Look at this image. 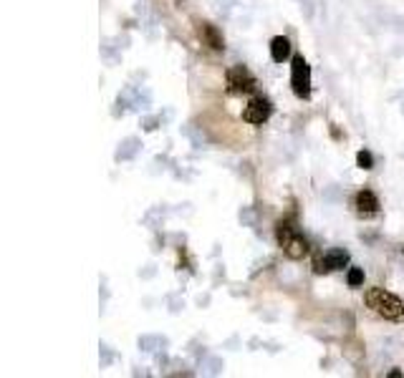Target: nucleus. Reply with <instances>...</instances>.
<instances>
[{
	"label": "nucleus",
	"instance_id": "1",
	"mask_svg": "<svg viewBox=\"0 0 404 378\" xmlns=\"http://www.w3.org/2000/svg\"><path fill=\"white\" fill-rule=\"evenodd\" d=\"M367 306L374 310L376 315H382L387 320H402L404 318V303L392 295L384 288H369L367 290Z\"/></svg>",
	"mask_w": 404,
	"mask_h": 378
},
{
	"label": "nucleus",
	"instance_id": "2",
	"mask_svg": "<svg viewBox=\"0 0 404 378\" xmlns=\"http://www.w3.org/2000/svg\"><path fill=\"white\" fill-rule=\"evenodd\" d=\"M278 242H280V248H283V252H286L288 257H294V260H298V257H303V255L309 252L306 237H303L291 222H278Z\"/></svg>",
	"mask_w": 404,
	"mask_h": 378
},
{
	"label": "nucleus",
	"instance_id": "3",
	"mask_svg": "<svg viewBox=\"0 0 404 378\" xmlns=\"http://www.w3.org/2000/svg\"><path fill=\"white\" fill-rule=\"evenodd\" d=\"M291 86H294V94L298 99L311 96V66L301 56L294 59V66H291Z\"/></svg>",
	"mask_w": 404,
	"mask_h": 378
},
{
	"label": "nucleus",
	"instance_id": "4",
	"mask_svg": "<svg viewBox=\"0 0 404 378\" xmlns=\"http://www.w3.org/2000/svg\"><path fill=\"white\" fill-rule=\"evenodd\" d=\"M228 86L233 94H248L256 88V79L245 66H233L228 71Z\"/></svg>",
	"mask_w": 404,
	"mask_h": 378
},
{
	"label": "nucleus",
	"instance_id": "5",
	"mask_svg": "<svg viewBox=\"0 0 404 378\" xmlns=\"http://www.w3.org/2000/svg\"><path fill=\"white\" fill-rule=\"evenodd\" d=\"M349 262V255L344 250H331L326 255H318L316 260H314V270H316L318 275L323 272H334V270H341Z\"/></svg>",
	"mask_w": 404,
	"mask_h": 378
},
{
	"label": "nucleus",
	"instance_id": "6",
	"mask_svg": "<svg viewBox=\"0 0 404 378\" xmlns=\"http://www.w3.org/2000/svg\"><path fill=\"white\" fill-rule=\"evenodd\" d=\"M268 117H271V103L265 99H253L242 111V119L248 124H263V121H268Z\"/></svg>",
	"mask_w": 404,
	"mask_h": 378
},
{
	"label": "nucleus",
	"instance_id": "7",
	"mask_svg": "<svg viewBox=\"0 0 404 378\" xmlns=\"http://www.w3.org/2000/svg\"><path fill=\"white\" fill-rule=\"evenodd\" d=\"M354 207H356V212H359V215H364V217H372V215H376V212H379V199H376L374 192L364 189V192H359V195L354 197Z\"/></svg>",
	"mask_w": 404,
	"mask_h": 378
},
{
	"label": "nucleus",
	"instance_id": "8",
	"mask_svg": "<svg viewBox=\"0 0 404 378\" xmlns=\"http://www.w3.org/2000/svg\"><path fill=\"white\" fill-rule=\"evenodd\" d=\"M288 56H291V43H288V38L276 36L271 41V59L276 61V63H283Z\"/></svg>",
	"mask_w": 404,
	"mask_h": 378
},
{
	"label": "nucleus",
	"instance_id": "9",
	"mask_svg": "<svg viewBox=\"0 0 404 378\" xmlns=\"http://www.w3.org/2000/svg\"><path fill=\"white\" fill-rule=\"evenodd\" d=\"M200 38H202V41H205V43L213 48V51H220V48H222L220 33H218V30H215L210 23H200Z\"/></svg>",
	"mask_w": 404,
	"mask_h": 378
},
{
	"label": "nucleus",
	"instance_id": "10",
	"mask_svg": "<svg viewBox=\"0 0 404 378\" xmlns=\"http://www.w3.org/2000/svg\"><path fill=\"white\" fill-rule=\"evenodd\" d=\"M361 283H364V272H361L359 268L349 270V285H352V288H359Z\"/></svg>",
	"mask_w": 404,
	"mask_h": 378
},
{
	"label": "nucleus",
	"instance_id": "11",
	"mask_svg": "<svg viewBox=\"0 0 404 378\" xmlns=\"http://www.w3.org/2000/svg\"><path fill=\"white\" fill-rule=\"evenodd\" d=\"M356 161H359V167H361V169H372V167H374V157H372L369 152H359Z\"/></svg>",
	"mask_w": 404,
	"mask_h": 378
}]
</instances>
